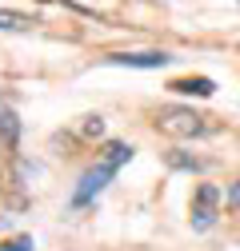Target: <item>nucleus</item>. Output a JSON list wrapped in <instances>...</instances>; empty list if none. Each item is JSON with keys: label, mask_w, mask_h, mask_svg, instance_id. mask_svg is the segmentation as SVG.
<instances>
[{"label": "nucleus", "mask_w": 240, "mask_h": 251, "mask_svg": "<svg viewBox=\"0 0 240 251\" xmlns=\"http://www.w3.org/2000/svg\"><path fill=\"white\" fill-rule=\"evenodd\" d=\"M132 160V144H120V140H112V144H104V151H100V160L88 168L84 176H80V183H76V192H72V207H88L104 187H108V179L120 172Z\"/></svg>", "instance_id": "1"}, {"label": "nucleus", "mask_w": 240, "mask_h": 251, "mask_svg": "<svg viewBox=\"0 0 240 251\" xmlns=\"http://www.w3.org/2000/svg\"><path fill=\"white\" fill-rule=\"evenodd\" d=\"M156 132L172 136V140H200V136H212L216 132V124L212 116H204L196 108H160L156 112Z\"/></svg>", "instance_id": "2"}, {"label": "nucleus", "mask_w": 240, "mask_h": 251, "mask_svg": "<svg viewBox=\"0 0 240 251\" xmlns=\"http://www.w3.org/2000/svg\"><path fill=\"white\" fill-rule=\"evenodd\" d=\"M216 203H220L216 183H200L192 196V231H208L216 224Z\"/></svg>", "instance_id": "3"}, {"label": "nucleus", "mask_w": 240, "mask_h": 251, "mask_svg": "<svg viewBox=\"0 0 240 251\" xmlns=\"http://www.w3.org/2000/svg\"><path fill=\"white\" fill-rule=\"evenodd\" d=\"M168 60H172L168 52H112L108 64H116V68H164Z\"/></svg>", "instance_id": "4"}, {"label": "nucleus", "mask_w": 240, "mask_h": 251, "mask_svg": "<svg viewBox=\"0 0 240 251\" xmlns=\"http://www.w3.org/2000/svg\"><path fill=\"white\" fill-rule=\"evenodd\" d=\"M168 88L172 92H184V96H212V92H216V84L208 76H184V80H172Z\"/></svg>", "instance_id": "5"}, {"label": "nucleus", "mask_w": 240, "mask_h": 251, "mask_svg": "<svg viewBox=\"0 0 240 251\" xmlns=\"http://www.w3.org/2000/svg\"><path fill=\"white\" fill-rule=\"evenodd\" d=\"M36 20L24 16V12H12V8H0V32H28Z\"/></svg>", "instance_id": "6"}, {"label": "nucleus", "mask_w": 240, "mask_h": 251, "mask_svg": "<svg viewBox=\"0 0 240 251\" xmlns=\"http://www.w3.org/2000/svg\"><path fill=\"white\" fill-rule=\"evenodd\" d=\"M0 132H4V144H8V148H16V140H20V120H16V112H0Z\"/></svg>", "instance_id": "7"}, {"label": "nucleus", "mask_w": 240, "mask_h": 251, "mask_svg": "<svg viewBox=\"0 0 240 251\" xmlns=\"http://www.w3.org/2000/svg\"><path fill=\"white\" fill-rule=\"evenodd\" d=\"M0 251H32V235H12V239H0Z\"/></svg>", "instance_id": "8"}, {"label": "nucleus", "mask_w": 240, "mask_h": 251, "mask_svg": "<svg viewBox=\"0 0 240 251\" xmlns=\"http://www.w3.org/2000/svg\"><path fill=\"white\" fill-rule=\"evenodd\" d=\"M80 132H84V136H100V132H104V120H100V116H84V128H80Z\"/></svg>", "instance_id": "9"}, {"label": "nucleus", "mask_w": 240, "mask_h": 251, "mask_svg": "<svg viewBox=\"0 0 240 251\" xmlns=\"http://www.w3.org/2000/svg\"><path fill=\"white\" fill-rule=\"evenodd\" d=\"M168 164H172V168H192V172L200 168V160H188V155H176V151L168 155Z\"/></svg>", "instance_id": "10"}, {"label": "nucleus", "mask_w": 240, "mask_h": 251, "mask_svg": "<svg viewBox=\"0 0 240 251\" xmlns=\"http://www.w3.org/2000/svg\"><path fill=\"white\" fill-rule=\"evenodd\" d=\"M228 207H236V211H240V179L228 187Z\"/></svg>", "instance_id": "11"}, {"label": "nucleus", "mask_w": 240, "mask_h": 251, "mask_svg": "<svg viewBox=\"0 0 240 251\" xmlns=\"http://www.w3.org/2000/svg\"><path fill=\"white\" fill-rule=\"evenodd\" d=\"M4 148H8V144H4V140H0V155H4Z\"/></svg>", "instance_id": "12"}]
</instances>
